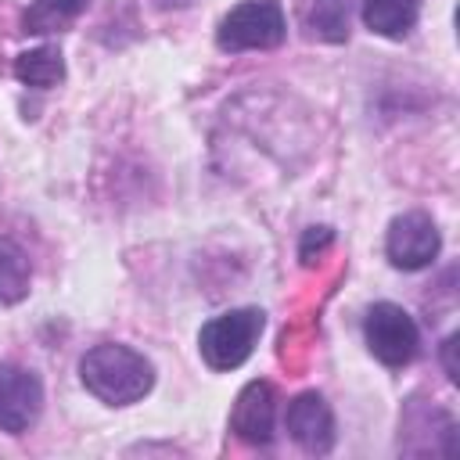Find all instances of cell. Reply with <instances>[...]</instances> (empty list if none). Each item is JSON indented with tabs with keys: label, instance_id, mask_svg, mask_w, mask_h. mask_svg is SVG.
Instances as JSON below:
<instances>
[{
	"label": "cell",
	"instance_id": "cell-2",
	"mask_svg": "<svg viewBox=\"0 0 460 460\" xmlns=\"http://www.w3.org/2000/svg\"><path fill=\"white\" fill-rule=\"evenodd\" d=\"M262 327H266V313L255 305L219 313L198 331V352L212 370H237L252 356Z\"/></svg>",
	"mask_w": 460,
	"mask_h": 460
},
{
	"label": "cell",
	"instance_id": "cell-3",
	"mask_svg": "<svg viewBox=\"0 0 460 460\" xmlns=\"http://www.w3.org/2000/svg\"><path fill=\"white\" fill-rule=\"evenodd\" d=\"M284 36H288V22H284L280 0H241L223 14L216 29V43L226 54L273 50L284 43Z\"/></svg>",
	"mask_w": 460,
	"mask_h": 460
},
{
	"label": "cell",
	"instance_id": "cell-9",
	"mask_svg": "<svg viewBox=\"0 0 460 460\" xmlns=\"http://www.w3.org/2000/svg\"><path fill=\"white\" fill-rule=\"evenodd\" d=\"M420 0H363V25L385 40H402L417 25Z\"/></svg>",
	"mask_w": 460,
	"mask_h": 460
},
{
	"label": "cell",
	"instance_id": "cell-14",
	"mask_svg": "<svg viewBox=\"0 0 460 460\" xmlns=\"http://www.w3.org/2000/svg\"><path fill=\"white\" fill-rule=\"evenodd\" d=\"M453 349H456V334H449V338L442 341V359H446V374H449V381L460 377V370H456V363H453Z\"/></svg>",
	"mask_w": 460,
	"mask_h": 460
},
{
	"label": "cell",
	"instance_id": "cell-11",
	"mask_svg": "<svg viewBox=\"0 0 460 460\" xmlns=\"http://www.w3.org/2000/svg\"><path fill=\"white\" fill-rule=\"evenodd\" d=\"M29 280H32L29 255L14 241L0 237V305H18L29 295Z\"/></svg>",
	"mask_w": 460,
	"mask_h": 460
},
{
	"label": "cell",
	"instance_id": "cell-13",
	"mask_svg": "<svg viewBox=\"0 0 460 460\" xmlns=\"http://www.w3.org/2000/svg\"><path fill=\"white\" fill-rule=\"evenodd\" d=\"M86 11V0H32L25 11V32H61Z\"/></svg>",
	"mask_w": 460,
	"mask_h": 460
},
{
	"label": "cell",
	"instance_id": "cell-8",
	"mask_svg": "<svg viewBox=\"0 0 460 460\" xmlns=\"http://www.w3.org/2000/svg\"><path fill=\"white\" fill-rule=\"evenodd\" d=\"M288 435L305 449V453H331L334 449V413L320 392H302L288 402Z\"/></svg>",
	"mask_w": 460,
	"mask_h": 460
},
{
	"label": "cell",
	"instance_id": "cell-1",
	"mask_svg": "<svg viewBox=\"0 0 460 460\" xmlns=\"http://www.w3.org/2000/svg\"><path fill=\"white\" fill-rule=\"evenodd\" d=\"M79 381L104 406H133L155 388V367L144 352L104 341L79 359Z\"/></svg>",
	"mask_w": 460,
	"mask_h": 460
},
{
	"label": "cell",
	"instance_id": "cell-10",
	"mask_svg": "<svg viewBox=\"0 0 460 460\" xmlns=\"http://www.w3.org/2000/svg\"><path fill=\"white\" fill-rule=\"evenodd\" d=\"M14 79L22 86H32V90H50L65 79V58L58 47L43 43V47H32V50H22L14 58Z\"/></svg>",
	"mask_w": 460,
	"mask_h": 460
},
{
	"label": "cell",
	"instance_id": "cell-5",
	"mask_svg": "<svg viewBox=\"0 0 460 460\" xmlns=\"http://www.w3.org/2000/svg\"><path fill=\"white\" fill-rule=\"evenodd\" d=\"M438 248H442V234L435 226L431 216L424 212H402L388 223V234H385V252H388V262L395 270H424L438 259Z\"/></svg>",
	"mask_w": 460,
	"mask_h": 460
},
{
	"label": "cell",
	"instance_id": "cell-12",
	"mask_svg": "<svg viewBox=\"0 0 460 460\" xmlns=\"http://www.w3.org/2000/svg\"><path fill=\"white\" fill-rule=\"evenodd\" d=\"M305 29L327 43L349 40V0H309Z\"/></svg>",
	"mask_w": 460,
	"mask_h": 460
},
{
	"label": "cell",
	"instance_id": "cell-4",
	"mask_svg": "<svg viewBox=\"0 0 460 460\" xmlns=\"http://www.w3.org/2000/svg\"><path fill=\"white\" fill-rule=\"evenodd\" d=\"M363 338H367L370 356L381 359L385 367H406V363H413V356L420 349V331H417L413 316L395 302H377L367 309Z\"/></svg>",
	"mask_w": 460,
	"mask_h": 460
},
{
	"label": "cell",
	"instance_id": "cell-7",
	"mask_svg": "<svg viewBox=\"0 0 460 460\" xmlns=\"http://www.w3.org/2000/svg\"><path fill=\"white\" fill-rule=\"evenodd\" d=\"M277 428V392L270 381H248L230 410V431L248 446H270Z\"/></svg>",
	"mask_w": 460,
	"mask_h": 460
},
{
	"label": "cell",
	"instance_id": "cell-6",
	"mask_svg": "<svg viewBox=\"0 0 460 460\" xmlns=\"http://www.w3.org/2000/svg\"><path fill=\"white\" fill-rule=\"evenodd\" d=\"M43 410V385L32 370L0 363V431L25 435Z\"/></svg>",
	"mask_w": 460,
	"mask_h": 460
}]
</instances>
